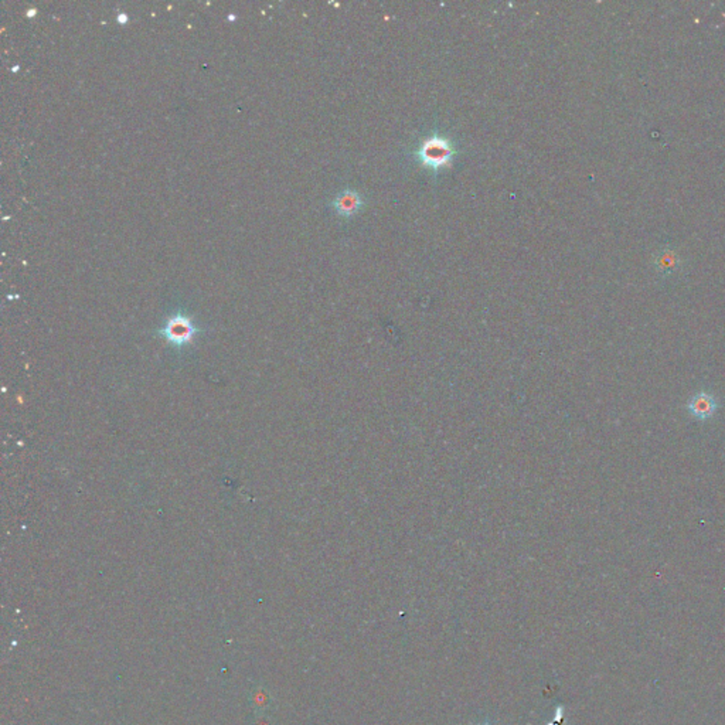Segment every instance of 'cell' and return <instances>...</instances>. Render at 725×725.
<instances>
[{
    "mask_svg": "<svg viewBox=\"0 0 725 725\" xmlns=\"http://www.w3.org/2000/svg\"><path fill=\"white\" fill-rule=\"evenodd\" d=\"M455 153L457 150L452 141L440 135H432L424 139L417 152L421 163L433 171L450 164Z\"/></svg>",
    "mask_w": 725,
    "mask_h": 725,
    "instance_id": "obj_1",
    "label": "cell"
},
{
    "mask_svg": "<svg viewBox=\"0 0 725 725\" xmlns=\"http://www.w3.org/2000/svg\"><path fill=\"white\" fill-rule=\"evenodd\" d=\"M653 265H655L656 274L660 278L667 280V278H672L679 274L683 266V261H681L680 252L674 247L667 244V245L660 247L655 252Z\"/></svg>",
    "mask_w": 725,
    "mask_h": 725,
    "instance_id": "obj_2",
    "label": "cell"
},
{
    "mask_svg": "<svg viewBox=\"0 0 725 725\" xmlns=\"http://www.w3.org/2000/svg\"><path fill=\"white\" fill-rule=\"evenodd\" d=\"M162 333L171 343L183 344L192 340V337L196 333V327L188 316L177 313L167 319V323L163 327Z\"/></svg>",
    "mask_w": 725,
    "mask_h": 725,
    "instance_id": "obj_3",
    "label": "cell"
},
{
    "mask_svg": "<svg viewBox=\"0 0 725 725\" xmlns=\"http://www.w3.org/2000/svg\"><path fill=\"white\" fill-rule=\"evenodd\" d=\"M717 408H718L717 400L708 393L695 394L687 404L688 412L698 421L710 419L715 414Z\"/></svg>",
    "mask_w": 725,
    "mask_h": 725,
    "instance_id": "obj_4",
    "label": "cell"
},
{
    "mask_svg": "<svg viewBox=\"0 0 725 725\" xmlns=\"http://www.w3.org/2000/svg\"><path fill=\"white\" fill-rule=\"evenodd\" d=\"M362 204V200L357 192L346 190L341 192L333 202V207L337 211V214L343 217H348L354 214Z\"/></svg>",
    "mask_w": 725,
    "mask_h": 725,
    "instance_id": "obj_5",
    "label": "cell"
},
{
    "mask_svg": "<svg viewBox=\"0 0 725 725\" xmlns=\"http://www.w3.org/2000/svg\"><path fill=\"white\" fill-rule=\"evenodd\" d=\"M118 22H119L121 25L126 23V22H128V15H126V13H124V12H121V13L118 15Z\"/></svg>",
    "mask_w": 725,
    "mask_h": 725,
    "instance_id": "obj_6",
    "label": "cell"
},
{
    "mask_svg": "<svg viewBox=\"0 0 725 725\" xmlns=\"http://www.w3.org/2000/svg\"><path fill=\"white\" fill-rule=\"evenodd\" d=\"M36 12H37V11H36V9H29V11H27V13H26V16H29V18H32V16H33V15H36Z\"/></svg>",
    "mask_w": 725,
    "mask_h": 725,
    "instance_id": "obj_7",
    "label": "cell"
},
{
    "mask_svg": "<svg viewBox=\"0 0 725 725\" xmlns=\"http://www.w3.org/2000/svg\"><path fill=\"white\" fill-rule=\"evenodd\" d=\"M228 19H230V20H234V19H235V16H234V15H230V16H228Z\"/></svg>",
    "mask_w": 725,
    "mask_h": 725,
    "instance_id": "obj_8",
    "label": "cell"
},
{
    "mask_svg": "<svg viewBox=\"0 0 725 725\" xmlns=\"http://www.w3.org/2000/svg\"><path fill=\"white\" fill-rule=\"evenodd\" d=\"M485 725H489V724H485Z\"/></svg>",
    "mask_w": 725,
    "mask_h": 725,
    "instance_id": "obj_9",
    "label": "cell"
}]
</instances>
